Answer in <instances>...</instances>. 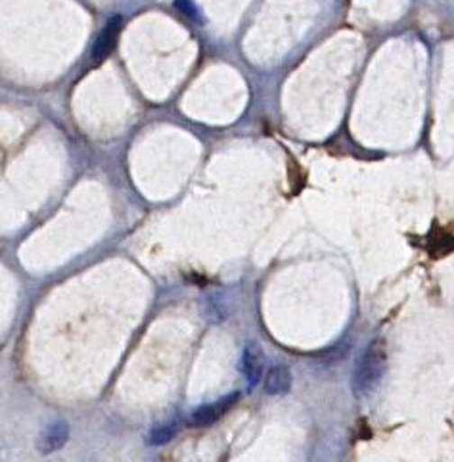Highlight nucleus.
Listing matches in <instances>:
<instances>
[{
    "mask_svg": "<svg viewBox=\"0 0 454 462\" xmlns=\"http://www.w3.org/2000/svg\"><path fill=\"white\" fill-rule=\"evenodd\" d=\"M292 388V373L284 365H277L267 371L265 374V392L268 395H282Z\"/></svg>",
    "mask_w": 454,
    "mask_h": 462,
    "instance_id": "6",
    "label": "nucleus"
},
{
    "mask_svg": "<svg viewBox=\"0 0 454 462\" xmlns=\"http://www.w3.org/2000/svg\"><path fill=\"white\" fill-rule=\"evenodd\" d=\"M69 439V424L66 420H54L42 430L37 439V449L42 455L56 453L64 448Z\"/></svg>",
    "mask_w": 454,
    "mask_h": 462,
    "instance_id": "4",
    "label": "nucleus"
},
{
    "mask_svg": "<svg viewBox=\"0 0 454 462\" xmlns=\"http://www.w3.org/2000/svg\"><path fill=\"white\" fill-rule=\"evenodd\" d=\"M240 399V393H231L222 399H217L215 403L211 405H204L202 409L195 411L192 417H190V426L195 428H204V426H211L215 424L217 420H221L226 412H229L234 403Z\"/></svg>",
    "mask_w": 454,
    "mask_h": 462,
    "instance_id": "2",
    "label": "nucleus"
},
{
    "mask_svg": "<svg viewBox=\"0 0 454 462\" xmlns=\"http://www.w3.org/2000/svg\"><path fill=\"white\" fill-rule=\"evenodd\" d=\"M387 368V349L382 340H374L355 366L351 388L357 397L370 395L382 382Z\"/></svg>",
    "mask_w": 454,
    "mask_h": 462,
    "instance_id": "1",
    "label": "nucleus"
},
{
    "mask_svg": "<svg viewBox=\"0 0 454 462\" xmlns=\"http://www.w3.org/2000/svg\"><path fill=\"white\" fill-rule=\"evenodd\" d=\"M121 27H123V20H121V15H114V18L105 23L104 29L100 31V35L93 46V54H90V58H93L96 66L102 64V61L114 52L119 33H121Z\"/></svg>",
    "mask_w": 454,
    "mask_h": 462,
    "instance_id": "3",
    "label": "nucleus"
},
{
    "mask_svg": "<svg viewBox=\"0 0 454 462\" xmlns=\"http://www.w3.org/2000/svg\"><path fill=\"white\" fill-rule=\"evenodd\" d=\"M177 434H178V428H177L175 424L159 426V428L151 430L148 441H150L151 445H165V443H169Z\"/></svg>",
    "mask_w": 454,
    "mask_h": 462,
    "instance_id": "7",
    "label": "nucleus"
},
{
    "mask_svg": "<svg viewBox=\"0 0 454 462\" xmlns=\"http://www.w3.org/2000/svg\"><path fill=\"white\" fill-rule=\"evenodd\" d=\"M265 351L259 344H250L244 349V356H241V373H244L250 388H255L265 376Z\"/></svg>",
    "mask_w": 454,
    "mask_h": 462,
    "instance_id": "5",
    "label": "nucleus"
}]
</instances>
